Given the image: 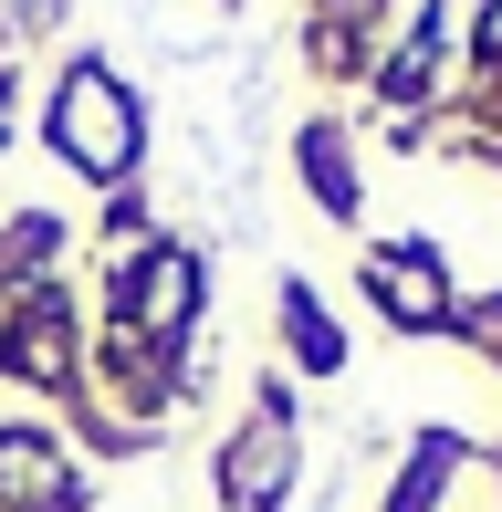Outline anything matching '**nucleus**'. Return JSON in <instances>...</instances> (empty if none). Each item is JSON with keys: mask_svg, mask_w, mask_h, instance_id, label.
Listing matches in <instances>:
<instances>
[{"mask_svg": "<svg viewBox=\"0 0 502 512\" xmlns=\"http://www.w3.org/2000/svg\"><path fill=\"white\" fill-rule=\"evenodd\" d=\"M367 293H377L398 324H450V283H440L429 251H377V262H367Z\"/></svg>", "mask_w": 502, "mask_h": 512, "instance_id": "obj_2", "label": "nucleus"}, {"mask_svg": "<svg viewBox=\"0 0 502 512\" xmlns=\"http://www.w3.org/2000/svg\"><path fill=\"white\" fill-rule=\"evenodd\" d=\"M283 460H293L283 408H262V418L241 429V450H231V471H220V492H231V502H283Z\"/></svg>", "mask_w": 502, "mask_h": 512, "instance_id": "obj_3", "label": "nucleus"}, {"mask_svg": "<svg viewBox=\"0 0 502 512\" xmlns=\"http://www.w3.org/2000/svg\"><path fill=\"white\" fill-rule=\"evenodd\" d=\"M482 335H492V345H502V304H492V314H482Z\"/></svg>", "mask_w": 502, "mask_h": 512, "instance_id": "obj_12", "label": "nucleus"}, {"mask_svg": "<svg viewBox=\"0 0 502 512\" xmlns=\"http://www.w3.org/2000/svg\"><path fill=\"white\" fill-rule=\"evenodd\" d=\"M11 356H21V377H32V387H63V377H74V335H63V304H53V293H32V304H21Z\"/></svg>", "mask_w": 502, "mask_h": 512, "instance_id": "obj_4", "label": "nucleus"}, {"mask_svg": "<svg viewBox=\"0 0 502 512\" xmlns=\"http://www.w3.org/2000/svg\"><path fill=\"white\" fill-rule=\"evenodd\" d=\"M304 178H314V199H325L335 220L356 209V168H346V147H335L325 126H304Z\"/></svg>", "mask_w": 502, "mask_h": 512, "instance_id": "obj_7", "label": "nucleus"}, {"mask_svg": "<svg viewBox=\"0 0 502 512\" xmlns=\"http://www.w3.org/2000/svg\"><path fill=\"white\" fill-rule=\"evenodd\" d=\"M283 324H293V345H304V366H346V335L314 314V293H283Z\"/></svg>", "mask_w": 502, "mask_h": 512, "instance_id": "obj_9", "label": "nucleus"}, {"mask_svg": "<svg viewBox=\"0 0 502 512\" xmlns=\"http://www.w3.org/2000/svg\"><path fill=\"white\" fill-rule=\"evenodd\" d=\"M53 147L74 157V168H95V178H126V157H136V105H126V84L95 74V63H74L63 95H53Z\"/></svg>", "mask_w": 502, "mask_h": 512, "instance_id": "obj_1", "label": "nucleus"}, {"mask_svg": "<svg viewBox=\"0 0 502 512\" xmlns=\"http://www.w3.org/2000/svg\"><path fill=\"white\" fill-rule=\"evenodd\" d=\"M429 74H440V11H429L419 32H408V53H398V63H387V95H419Z\"/></svg>", "mask_w": 502, "mask_h": 512, "instance_id": "obj_10", "label": "nucleus"}, {"mask_svg": "<svg viewBox=\"0 0 502 512\" xmlns=\"http://www.w3.org/2000/svg\"><path fill=\"white\" fill-rule=\"evenodd\" d=\"M189 304H199V262L189 251H157L126 283V324H189Z\"/></svg>", "mask_w": 502, "mask_h": 512, "instance_id": "obj_5", "label": "nucleus"}, {"mask_svg": "<svg viewBox=\"0 0 502 512\" xmlns=\"http://www.w3.org/2000/svg\"><path fill=\"white\" fill-rule=\"evenodd\" d=\"M450 460H461V439H419V460H408V481H398V502H387V512H429V502H440V481H450Z\"/></svg>", "mask_w": 502, "mask_h": 512, "instance_id": "obj_8", "label": "nucleus"}, {"mask_svg": "<svg viewBox=\"0 0 502 512\" xmlns=\"http://www.w3.org/2000/svg\"><path fill=\"white\" fill-rule=\"evenodd\" d=\"M0 502H42V512H74V481L53 471L42 439H0Z\"/></svg>", "mask_w": 502, "mask_h": 512, "instance_id": "obj_6", "label": "nucleus"}, {"mask_svg": "<svg viewBox=\"0 0 502 512\" xmlns=\"http://www.w3.org/2000/svg\"><path fill=\"white\" fill-rule=\"evenodd\" d=\"M482 42H492V53H502V0H492V11H482Z\"/></svg>", "mask_w": 502, "mask_h": 512, "instance_id": "obj_11", "label": "nucleus"}]
</instances>
